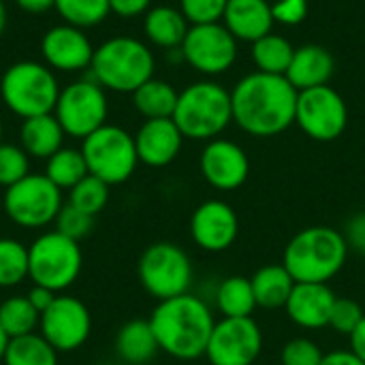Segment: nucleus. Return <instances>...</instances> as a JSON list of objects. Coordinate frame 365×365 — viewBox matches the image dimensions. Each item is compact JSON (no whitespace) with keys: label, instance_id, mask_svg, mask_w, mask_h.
I'll return each mask as SVG.
<instances>
[{"label":"nucleus","instance_id":"f257e3e1","mask_svg":"<svg viewBox=\"0 0 365 365\" xmlns=\"http://www.w3.org/2000/svg\"><path fill=\"white\" fill-rule=\"evenodd\" d=\"M297 94L284 75L250 73L231 90L233 122L252 137H276L295 124Z\"/></svg>","mask_w":365,"mask_h":365},{"label":"nucleus","instance_id":"f03ea898","mask_svg":"<svg viewBox=\"0 0 365 365\" xmlns=\"http://www.w3.org/2000/svg\"><path fill=\"white\" fill-rule=\"evenodd\" d=\"M148 321L158 349L180 361L205 357L207 342L216 325L207 302L192 293L158 302Z\"/></svg>","mask_w":365,"mask_h":365},{"label":"nucleus","instance_id":"7ed1b4c3","mask_svg":"<svg viewBox=\"0 0 365 365\" xmlns=\"http://www.w3.org/2000/svg\"><path fill=\"white\" fill-rule=\"evenodd\" d=\"M349 252L351 248L342 231L317 225L291 237L282 255V265L295 282L329 284L344 269Z\"/></svg>","mask_w":365,"mask_h":365},{"label":"nucleus","instance_id":"20e7f679","mask_svg":"<svg viewBox=\"0 0 365 365\" xmlns=\"http://www.w3.org/2000/svg\"><path fill=\"white\" fill-rule=\"evenodd\" d=\"M152 49L133 36H113L101 43L92 56V79L105 90L135 92L154 77Z\"/></svg>","mask_w":365,"mask_h":365},{"label":"nucleus","instance_id":"39448f33","mask_svg":"<svg viewBox=\"0 0 365 365\" xmlns=\"http://www.w3.org/2000/svg\"><path fill=\"white\" fill-rule=\"evenodd\" d=\"M173 122L184 139H216L233 122L231 92L214 81H197L188 86L178 96Z\"/></svg>","mask_w":365,"mask_h":365},{"label":"nucleus","instance_id":"423d86ee","mask_svg":"<svg viewBox=\"0 0 365 365\" xmlns=\"http://www.w3.org/2000/svg\"><path fill=\"white\" fill-rule=\"evenodd\" d=\"M2 103L15 115L28 120L43 113H53L60 86L47 64L21 60L11 64L0 79Z\"/></svg>","mask_w":365,"mask_h":365},{"label":"nucleus","instance_id":"0eeeda50","mask_svg":"<svg viewBox=\"0 0 365 365\" xmlns=\"http://www.w3.org/2000/svg\"><path fill=\"white\" fill-rule=\"evenodd\" d=\"M30 280L53 293H62L75 284L83 267V252L79 242L53 231L41 233L28 246Z\"/></svg>","mask_w":365,"mask_h":365},{"label":"nucleus","instance_id":"6e6552de","mask_svg":"<svg viewBox=\"0 0 365 365\" xmlns=\"http://www.w3.org/2000/svg\"><path fill=\"white\" fill-rule=\"evenodd\" d=\"M137 276L148 295L156 302H165L190 293L195 269L182 246L173 242H156L141 252Z\"/></svg>","mask_w":365,"mask_h":365},{"label":"nucleus","instance_id":"1a4fd4ad","mask_svg":"<svg viewBox=\"0 0 365 365\" xmlns=\"http://www.w3.org/2000/svg\"><path fill=\"white\" fill-rule=\"evenodd\" d=\"M81 154L86 158L88 173L109 186L130 180L139 165L135 137L113 124H105L88 135L81 143Z\"/></svg>","mask_w":365,"mask_h":365},{"label":"nucleus","instance_id":"9d476101","mask_svg":"<svg viewBox=\"0 0 365 365\" xmlns=\"http://www.w3.org/2000/svg\"><path fill=\"white\" fill-rule=\"evenodd\" d=\"M62 205V190L45 173H28L17 184L4 188V214L21 229H43L51 225Z\"/></svg>","mask_w":365,"mask_h":365},{"label":"nucleus","instance_id":"9b49d317","mask_svg":"<svg viewBox=\"0 0 365 365\" xmlns=\"http://www.w3.org/2000/svg\"><path fill=\"white\" fill-rule=\"evenodd\" d=\"M107 94L94 79H81L60 90L53 115L68 137L86 139L107 124Z\"/></svg>","mask_w":365,"mask_h":365},{"label":"nucleus","instance_id":"f8f14e48","mask_svg":"<svg viewBox=\"0 0 365 365\" xmlns=\"http://www.w3.org/2000/svg\"><path fill=\"white\" fill-rule=\"evenodd\" d=\"M295 124L314 141H334L349 126L344 98L327 83L297 94Z\"/></svg>","mask_w":365,"mask_h":365},{"label":"nucleus","instance_id":"ddd939ff","mask_svg":"<svg viewBox=\"0 0 365 365\" xmlns=\"http://www.w3.org/2000/svg\"><path fill=\"white\" fill-rule=\"evenodd\" d=\"M38 334L58 353H73L88 342L92 334V314L79 297L58 293L53 304L41 314Z\"/></svg>","mask_w":365,"mask_h":365},{"label":"nucleus","instance_id":"4468645a","mask_svg":"<svg viewBox=\"0 0 365 365\" xmlns=\"http://www.w3.org/2000/svg\"><path fill=\"white\" fill-rule=\"evenodd\" d=\"M184 60L203 75L227 73L237 58V38L225 24L190 26L180 47Z\"/></svg>","mask_w":365,"mask_h":365},{"label":"nucleus","instance_id":"2eb2a0df","mask_svg":"<svg viewBox=\"0 0 365 365\" xmlns=\"http://www.w3.org/2000/svg\"><path fill=\"white\" fill-rule=\"evenodd\" d=\"M263 351V331L252 317L220 319L207 342L205 357L212 365H252Z\"/></svg>","mask_w":365,"mask_h":365},{"label":"nucleus","instance_id":"dca6fc26","mask_svg":"<svg viewBox=\"0 0 365 365\" xmlns=\"http://www.w3.org/2000/svg\"><path fill=\"white\" fill-rule=\"evenodd\" d=\"M240 235V218L222 199H207L190 216V237L205 252L229 250Z\"/></svg>","mask_w":365,"mask_h":365},{"label":"nucleus","instance_id":"f3484780","mask_svg":"<svg viewBox=\"0 0 365 365\" xmlns=\"http://www.w3.org/2000/svg\"><path fill=\"white\" fill-rule=\"evenodd\" d=\"M199 169L203 180L222 192L237 190L250 175V160L242 145L229 139H212L201 152Z\"/></svg>","mask_w":365,"mask_h":365},{"label":"nucleus","instance_id":"a211bd4d","mask_svg":"<svg viewBox=\"0 0 365 365\" xmlns=\"http://www.w3.org/2000/svg\"><path fill=\"white\" fill-rule=\"evenodd\" d=\"M41 53L49 68L75 73L90 68L94 47L81 28L60 24L49 28L41 38Z\"/></svg>","mask_w":365,"mask_h":365},{"label":"nucleus","instance_id":"6ab92c4d","mask_svg":"<svg viewBox=\"0 0 365 365\" xmlns=\"http://www.w3.org/2000/svg\"><path fill=\"white\" fill-rule=\"evenodd\" d=\"M182 143H184V135L173 122V118L145 120L135 135L139 163L152 169L171 165L182 152Z\"/></svg>","mask_w":365,"mask_h":365},{"label":"nucleus","instance_id":"aec40b11","mask_svg":"<svg viewBox=\"0 0 365 365\" xmlns=\"http://www.w3.org/2000/svg\"><path fill=\"white\" fill-rule=\"evenodd\" d=\"M336 304V293L329 284H317V282H297L284 310L293 325L319 331L329 327L331 310Z\"/></svg>","mask_w":365,"mask_h":365},{"label":"nucleus","instance_id":"412c9836","mask_svg":"<svg viewBox=\"0 0 365 365\" xmlns=\"http://www.w3.org/2000/svg\"><path fill=\"white\" fill-rule=\"evenodd\" d=\"M222 24L237 41L255 43L272 32L274 11L267 0H229Z\"/></svg>","mask_w":365,"mask_h":365},{"label":"nucleus","instance_id":"4be33fe9","mask_svg":"<svg viewBox=\"0 0 365 365\" xmlns=\"http://www.w3.org/2000/svg\"><path fill=\"white\" fill-rule=\"evenodd\" d=\"M334 66H336L334 56L325 47L304 45L295 49L291 66L284 77L297 92H304L310 88L327 86V81L334 75Z\"/></svg>","mask_w":365,"mask_h":365},{"label":"nucleus","instance_id":"5701e85b","mask_svg":"<svg viewBox=\"0 0 365 365\" xmlns=\"http://www.w3.org/2000/svg\"><path fill=\"white\" fill-rule=\"evenodd\" d=\"M64 137L66 133L53 113L28 118L19 128V143L30 158L47 160L60 148H64Z\"/></svg>","mask_w":365,"mask_h":365},{"label":"nucleus","instance_id":"b1692460","mask_svg":"<svg viewBox=\"0 0 365 365\" xmlns=\"http://www.w3.org/2000/svg\"><path fill=\"white\" fill-rule=\"evenodd\" d=\"M188 28H190V24L184 17V13L180 9L167 6V4L150 9L143 19V32H145L148 41L163 49L182 47Z\"/></svg>","mask_w":365,"mask_h":365},{"label":"nucleus","instance_id":"393cba45","mask_svg":"<svg viewBox=\"0 0 365 365\" xmlns=\"http://www.w3.org/2000/svg\"><path fill=\"white\" fill-rule=\"evenodd\" d=\"M115 353L128 365L150 364L160 353L150 321L135 319L124 323L115 336Z\"/></svg>","mask_w":365,"mask_h":365},{"label":"nucleus","instance_id":"a878e982","mask_svg":"<svg viewBox=\"0 0 365 365\" xmlns=\"http://www.w3.org/2000/svg\"><path fill=\"white\" fill-rule=\"evenodd\" d=\"M250 282H252L257 306L263 308V310L284 308L291 293H293V289H295V284H297L282 263L263 265L261 269L255 272Z\"/></svg>","mask_w":365,"mask_h":365},{"label":"nucleus","instance_id":"bb28decb","mask_svg":"<svg viewBox=\"0 0 365 365\" xmlns=\"http://www.w3.org/2000/svg\"><path fill=\"white\" fill-rule=\"evenodd\" d=\"M216 310L222 319H246L259 308L252 291V282L246 276H229L216 289Z\"/></svg>","mask_w":365,"mask_h":365},{"label":"nucleus","instance_id":"cd10ccee","mask_svg":"<svg viewBox=\"0 0 365 365\" xmlns=\"http://www.w3.org/2000/svg\"><path fill=\"white\" fill-rule=\"evenodd\" d=\"M180 92L163 79H150L133 92V105L145 120L173 118Z\"/></svg>","mask_w":365,"mask_h":365},{"label":"nucleus","instance_id":"c85d7f7f","mask_svg":"<svg viewBox=\"0 0 365 365\" xmlns=\"http://www.w3.org/2000/svg\"><path fill=\"white\" fill-rule=\"evenodd\" d=\"M293 53H295V47L282 34L269 32L252 43V62H255L257 71H261V73L287 75Z\"/></svg>","mask_w":365,"mask_h":365},{"label":"nucleus","instance_id":"c756f323","mask_svg":"<svg viewBox=\"0 0 365 365\" xmlns=\"http://www.w3.org/2000/svg\"><path fill=\"white\" fill-rule=\"evenodd\" d=\"M2 365H58V351L41 334L11 338Z\"/></svg>","mask_w":365,"mask_h":365},{"label":"nucleus","instance_id":"7c9ffc66","mask_svg":"<svg viewBox=\"0 0 365 365\" xmlns=\"http://www.w3.org/2000/svg\"><path fill=\"white\" fill-rule=\"evenodd\" d=\"M45 175L60 190H71L75 184H79L88 175V165H86V158H83L81 150L60 148L53 156L47 158Z\"/></svg>","mask_w":365,"mask_h":365},{"label":"nucleus","instance_id":"2f4dec72","mask_svg":"<svg viewBox=\"0 0 365 365\" xmlns=\"http://www.w3.org/2000/svg\"><path fill=\"white\" fill-rule=\"evenodd\" d=\"M38 321L41 314L32 308L26 295H13L0 304V327L9 336V340L34 334Z\"/></svg>","mask_w":365,"mask_h":365},{"label":"nucleus","instance_id":"473e14b6","mask_svg":"<svg viewBox=\"0 0 365 365\" xmlns=\"http://www.w3.org/2000/svg\"><path fill=\"white\" fill-rule=\"evenodd\" d=\"M28 278V246L13 237H0V289H13Z\"/></svg>","mask_w":365,"mask_h":365},{"label":"nucleus","instance_id":"72a5a7b5","mask_svg":"<svg viewBox=\"0 0 365 365\" xmlns=\"http://www.w3.org/2000/svg\"><path fill=\"white\" fill-rule=\"evenodd\" d=\"M53 9L64 19V24L81 30L98 26L111 13L109 0H56Z\"/></svg>","mask_w":365,"mask_h":365},{"label":"nucleus","instance_id":"f704fd0d","mask_svg":"<svg viewBox=\"0 0 365 365\" xmlns=\"http://www.w3.org/2000/svg\"><path fill=\"white\" fill-rule=\"evenodd\" d=\"M107 201H109V184H105L103 180L88 173L79 184H75L68 190V201L66 203H71L79 212L96 218L105 210Z\"/></svg>","mask_w":365,"mask_h":365},{"label":"nucleus","instance_id":"c9c22d12","mask_svg":"<svg viewBox=\"0 0 365 365\" xmlns=\"http://www.w3.org/2000/svg\"><path fill=\"white\" fill-rule=\"evenodd\" d=\"M30 173V156L21 145L0 143V186L9 188Z\"/></svg>","mask_w":365,"mask_h":365},{"label":"nucleus","instance_id":"e433bc0d","mask_svg":"<svg viewBox=\"0 0 365 365\" xmlns=\"http://www.w3.org/2000/svg\"><path fill=\"white\" fill-rule=\"evenodd\" d=\"M364 317L365 312L364 308L359 306V302H355L351 297H336V304H334V310H331V319H329V327L338 336L351 338V334L359 327Z\"/></svg>","mask_w":365,"mask_h":365},{"label":"nucleus","instance_id":"4c0bfd02","mask_svg":"<svg viewBox=\"0 0 365 365\" xmlns=\"http://www.w3.org/2000/svg\"><path fill=\"white\" fill-rule=\"evenodd\" d=\"M53 225H56V231L58 233H62V235L79 242V240H83V237H88L92 233L94 218L88 216V214H83V212H79L71 203H64L62 210L58 212Z\"/></svg>","mask_w":365,"mask_h":365},{"label":"nucleus","instance_id":"58836bf2","mask_svg":"<svg viewBox=\"0 0 365 365\" xmlns=\"http://www.w3.org/2000/svg\"><path fill=\"white\" fill-rule=\"evenodd\" d=\"M325 353L310 338H293L282 346V365H321Z\"/></svg>","mask_w":365,"mask_h":365},{"label":"nucleus","instance_id":"ea45409f","mask_svg":"<svg viewBox=\"0 0 365 365\" xmlns=\"http://www.w3.org/2000/svg\"><path fill=\"white\" fill-rule=\"evenodd\" d=\"M229 0H180V11L190 26L218 24L225 15Z\"/></svg>","mask_w":365,"mask_h":365},{"label":"nucleus","instance_id":"a19ab883","mask_svg":"<svg viewBox=\"0 0 365 365\" xmlns=\"http://www.w3.org/2000/svg\"><path fill=\"white\" fill-rule=\"evenodd\" d=\"M274 21H280L284 26L302 24L308 15V0H278L272 4Z\"/></svg>","mask_w":365,"mask_h":365},{"label":"nucleus","instance_id":"79ce46f5","mask_svg":"<svg viewBox=\"0 0 365 365\" xmlns=\"http://www.w3.org/2000/svg\"><path fill=\"white\" fill-rule=\"evenodd\" d=\"M344 237H346V244L353 252L365 257V212H359L357 216H353L349 220Z\"/></svg>","mask_w":365,"mask_h":365},{"label":"nucleus","instance_id":"37998d69","mask_svg":"<svg viewBox=\"0 0 365 365\" xmlns=\"http://www.w3.org/2000/svg\"><path fill=\"white\" fill-rule=\"evenodd\" d=\"M150 2L152 0H109V9L118 17L130 19L137 15H145L150 11Z\"/></svg>","mask_w":365,"mask_h":365},{"label":"nucleus","instance_id":"c03bdc74","mask_svg":"<svg viewBox=\"0 0 365 365\" xmlns=\"http://www.w3.org/2000/svg\"><path fill=\"white\" fill-rule=\"evenodd\" d=\"M26 297H28V302L32 304V308H34L38 314H43V312L53 304V299L58 297V293H53V291H49V289H45V287L32 284V289L26 293Z\"/></svg>","mask_w":365,"mask_h":365},{"label":"nucleus","instance_id":"a18cd8bd","mask_svg":"<svg viewBox=\"0 0 365 365\" xmlns=\"http://www.w3.org/2000/svg\"><path fill=\"white\" fill-rule=\"evenodd\" d=\"M321 365H365L351 349H340V351H331L325 353Z\"/></svg>","mask_w":365,"mask_h":365},{"label":"nucleus","instance_id":"49530a36","mask_svg":"<svg viewBox=\"0 0 365 365\" xmlns=\"http://www.w3.org/2000/svg\"><path fill=\"white\" fill-rule=\"evenodd\" d=\"M15 2L24 13H30V15H43L56 4V0H15Z\"/></svg>","mask_w":365,"mask_h":365},{"label":"nucleus","instance_id":"de8ad7c7","mask_svg":"<svg viewBox=\"0 0 365 365\" xmlns=\"http://www.w3.org/2000/svg\"><path fill=\"white\" fill-rule=\"evenodd\" d=\"M349 340H351V351L365 364V317L364 321L359 323V327L351 334Z\"/></svg>","mask_w":365,"mask_h":365},{"label":"nucleus","instance_id":"09e8293b","mask_svg":"<svg viewBox=\"0 0 365 365\" xmlns=\"http://www.w3.org/2000/svg\"><path fill=\"white\" fill-rule=\"evenodd\" d=\"M6 344H9V336H6V334L2 331V327H0V364H2V357H4Z\"/></svg>","mask_w":365,"mask_h":365},{"label":"nucleus","instance_id":"8fccbe9b","mask_svg":"<svg viewBox=\"0 0 365 365\" xmlns=\"http://www.w3.org/2000/svg\"><path fill=\"white\" fill-rule=\"evenodd\" d=\"M4 26H6V6H4V2L0 0V34L4 32Z\"/></svg>","mask_w":365,"mask_h":365},{"label":"nucleus","instance_id":"3c124183","mask_svg":"<svg viewBox=\"0 0 365 365\" xmlns=\"http://www.w3.org/2000/svg\"><path fill=\"white\" fill-rule=\"evenodd\" d=\"M2 130H4V128H2V120H0V143H2Z\"/></svg>","mask_w":365,"mask_h":365}]
</instances>
